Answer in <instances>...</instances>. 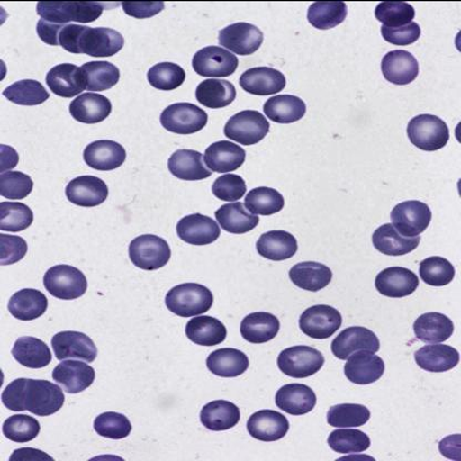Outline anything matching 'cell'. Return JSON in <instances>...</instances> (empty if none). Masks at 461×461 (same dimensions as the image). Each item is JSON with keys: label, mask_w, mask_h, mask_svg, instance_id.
I'll list each match as a JSON object with an SVG mask.
<instances>
[{"label": "cell", "mask_w": 461, "mask_h": 461, "mask_svg": "<svg viewBox=\"0 0 461 461\" xmlns=\"http://www.w3.org/2000/svg\"><path fill=\"white\" fill-rule=\"evenodd\" d=\"M2 402L9 411H28L33 415L45 417L61 410L65 395L59 386L50 382L18 378L5 388Z\"/></svg>", "instance_id": "6da1fadb"}, {"label": "cell", "mask_w": 461, "mask_h": 461, "mask_svg": "<svg viewBox=\"0 0 461 461\" xmlns=\"http://www.w3.org/2000/svg\"><path fill=\"white\" fill-rule=\"evenodd\" d=\"M58 45L71 54L113 57L124 46V38L112 28H91L67 23L58 35Z\"/></svg>", "instance_id": "7a4b0ae2"}, {"label": "cell", "mask_w": 461, "mask_h": 461, "mask_svg": "<svg viewBox=\"0 0 461 461\" xmlns=\"http://www.w3.org/2000/svg\"><path fill=\"white\" fill-rule=\"evenodd\" d=\"M213 293L198 283H185L167 293V310L180 317H194L206 313L212 307Z\"/></svg>", "instance_id": "3957f363"}, {"label": "cell", "mask_w": 461, "mask_h": 461, "mask_svg": "<svg viewBox=\"0 0 461 461\" xmlns=\"http://www.w3.org/2000/svg\"><path fill=\"white\" fill-rule=\"evenodd\" d=\"M407 136L422 151L434 152L446 147L450 134L448 126L437 115L420 114L408 123Z\"/></svg>", "instance_id": "277c9868"}, {"label": "cell", "mask_w": 461, "mask_h": 461, "mask_svg": "<svg viewBox=\"0 0 461 461\" xmlns=\"http://www.w3.org/2000/svg\"><path fill=\"white\" fill-rule=\"evenodd\" d=\"M104 4L101 3H38L37 14L42 21L60 23L76 22L89 23L103 14Z\"/></svg>", "instance_id": "5b68a950"}, {"label": "cell", "mask_w": 461, "mask_h": 461, "mask_svg": "<svg viewBox=\"0 0 461 461\" xmlns=\"http://www.w3.org/2000/svg\"><path fill=\"white\" fill-rule=\"evenodd\" d=\"M129 258L144 271H156L166 267L171 258L169 244L153 234L140 235L129 245Z\"/></svg>", "instance_id": "8992f818"}, {"label": "cell", "mask_w": 461, "mask_h": 461, "mask_svg": "<svg viewBox=\"0 0 461 461\" xmlns=\"http://www.w3.org/2000/svg\"><path fill=\"white\" fill-rule=\"evenodd\" d=\"M43 285L56 299L71 301L79 299L88 288L85 274L71 266H56L43 276Z\"/></svg>", "instance_id": "52a82bcc"}, {"label": "cell", "mask_w": 461, "mask_h": 461, "mask_svg": "<svg viewBox=\"0 0 461 461\" xmlns=\"http://www.w3.org/2000/svg\"><path fill=\"white\" fill-rule=\"evenodd\" d=\"M270 132V122L256 110H244L229 119L224 127L225 137L242 146L261 142Z\"/></svg>", "instance_id": "ba28073f"}, {"label": "cell", "mask_w": 461, "mask_h": 461, "mask_svg": "<svg viewBox=\"0 0 461 461\" xmlns=\"http://www.w3.org/2000/svg\"><path fill=\"white\" fill-rule=\"evenodd\" d=\"M323 354L311 346H293L282 350L277 358V366L286 376L307 378L319 373L323 367Z\"/></svg>", "instance_id": "9c48e42d"}, {"label": "cell", "mask_w": 461, "mask_h": 461, "mask_svg": "<svg viewBox=\"0 0 461 461\" xmlns=\"http://www.w3.org/2000/svg\"><path fill=\"white\" fill-rule=\"evenodd\" d=\"M432 213L429 206L420 201H405L392 211L393 227L406 238L420 237L429 229Z\"/></svg>", "instance_id": "30bf717a"}, {"label": "cell", "mask_w": 461, "mask_h": 461, "mask_svg": "<svg viewBox=\"0 0 461 461\" xmlns=\"http://www.w3.org/2000/svg\"><path fill=\"white\" fill-rule=\"evenodd\" d=\"M162 127L176 134H194L208 123V113L195 104L179 103L169 105L161 113Z\"/></svg>", "instance_id": "8fae6325"}, {"label": "cell", "mask_w": 461, "mask_h": 461, "mask_svg": "<svg viewBox=\"0 0 461 461\" xmlns=\"http://www.w3.org/2000/svg\"><path fill=\"white\" fill-rule=\"evenodd\" d=\"M238 66V57L218 46L202 48L192 59V67L196 74L211 78H224L233 75Z\"/></svg>", "instance_id": "7c38bea8"}, {"label": "cell", "mask_w": 461, "mask_h": 461, "mask_svg": "<svg viewBox=\"0 0 461 461\" xmlns=\"http://www.w3.org/2000/svg\"><path fill=\"white\" fill-rule=\"evenodd\" d=\"M342 323V315L329 305L312 306L300 317V329L303 333L315 339L331 338Z\"/></svg>", "instance_id": "4fadbf2b"}, {"label": "cell", "mask_w": 461, "mask_h": 461, "mask_svg": "<svg viewBox=\"0 0 461 461\" xmlns=\"http://www.w3.org/2000/svg\"><path fill=\"white\" fill-rule=\"evenodd\" d=\"M263 41V32L249 23H233L219 32L220 45L240 56L253 55Z\"/></svg>", "instance_id": "5bb4252c"}, {"label": "cell", "mask_w": 461, "mask_h": 461, "mask_svg": "<svg viewBox=\"0 0 461 461\" xmlns=\"http://www.w3.org/2000/svg\"><path fill=\"white\" fill-rule=\"evenodd\" d=\"M58 360L80 359L93 363L98 355L94 340L80 331H60L51 339Z\"/></svg>", "instance_id": "9a60e30c"}, {"label": "cell", "mask_w": 461, "mask_h": 461, "mask_svg": "<svg viewBox=\"0 0 461 461\" xmlns=\"http://www.w3.org/2000/svg\"><path fill=\"white\" fill-rule=\"evenodd\" d=\"M381 343L376 334L362 326L346 329L331 342V352L340 360H346L360 350L377 353Z\"/></svg>", "instance_id": "2e32d148"}, {"label": "cell", "mask_w": 461, "mask_h": 461, "mask_svg": "<svg viewBox=\"0 0 461 461\" xmlns=\"http://www.w3.org/2000/svg\"><path fill=\"white\" fill-rule=\"evenodd\" d=\"M375 286L384 296L402 299L415 293L420 286V280L416 274L408 268L393 267L378 273Z\"/></svg>", "instance_id": "e0dca14e"}, {"label": "cell", "mask_w": 461, "mask_h": 461, "mask_svg": "<svg viewBox=\"0 0 461 461\" xmlns=\"http://www.w3.org/2000/svg\"><path fill=\"white\" fill-rule=\"evenodd\" d=\"M109 189L104 181L94 176H83L71 180L66 186L67 199L83 208H95L107 200Z\"/></svg>", "instance_id": "ac0fdd59"}, {"label": "cell", "mask_w": 461, "mask_h": 461, "mask_svg": "<svg viewBox=\"0 0 461 461\" xmlns=\"http://www.w3.org/2000/svg\"><path fill=\"white\" fill-rule=\"evenodd\" d=\"M348 359L344 367L345 376L357 385H369L377 382L385 372L384 360L368 350L354 353Z\"/></svg>", "instance_id": "d6986e66"}, {"label": "cell", "mask_w": 461, "mask_h": 461, "mask_svg": "<svg viewBox=\"0 0 461 461\" xmlns=\"http://www.w3.org/2000/svg\"><path fill=\"white\" fill-rule=\"evenodd\" d=\"M176 233L182 241L202 247L214 243L220 238L221 230L210 216L195 213L186 215L179 221Z\"/></svg>", "instance_id": "ffe728a7"}, {"label": "cell", "mask_w": 461, "mask_h": 461, "mask_svg": "<svg viewBox=\"0 0 461 461\" xmlns=\"http://www.w3.org/2000/svg\"><path fill=\"white\" fill-rule=\"evenodd\" d=\"M240 86L254 95H272L281 93L286 86L285 76L270 67H256L240 77Z\"/></svg>", "instance_id": "44dd1931"}, {"label": "cell", "mask_w": 461, "mask_h": 461, "mask_svg": "<svg viewBox=\"0 0 461 461\" xmlns=\"http://www.w3.org/2000/svg\"><path fill=\"white\" fill-rule=\"evenodd\" d=\"M247 427L253 438L271 443L285 438L290 429V422L281 412L264 410L254 412L249 418Z\"/></svg>", "instance_id": "7402d4cb"}, {"label": "cell", "mask_w": 461, "mask_h": 461, "mask_svg": "<svg viewBox=\"0 0 461 461\" xmlns=\"http://www.w3.org/2000/svg\"><path fill=\"white\" fill-rule=\"evenodd\" d=\"M46 84L61 98H74L86 90V81L80 67L72 64L57 65L48 72Z\"/></svg>", "instance_id": "603a6c76"}, {"label": "cell", "mask_w": 461, "mask_h": 461, "mask_svg": "<svg viewBox=\"0 0 461 461\" xmlns=\"http://www.w3.org/2000/svg\"><path fill=\"white\" fill-rule=\"evenodd\" d=\"M52 378L68 393H79L93 385L95 372L78 360H62L52 372Z\"/></svg>", "instance_id": "cb8c5ba5"}, {"label": "cell", "mask_w": 461, "mask_h": 461, "mask_svg": "<svg viewBox=\"0 0 461 461\" xmlns=\"http://www.w3.org/2000/svg\"><path fill=\"white\" fill-rule=\"evenodd\" d=\"M382 72L388 83L406 86L416 80L420 74V65L411 52L393 50L383 58Z\"/></svg>", "instance_id": "d4e9b609"}, {"label": "cell", "mask_w": 461, "mask_h": 461, "mask_svg": "<svg viewBox=\"0 0 461 461\" xmlns=\"http://www.w3.org/2000/svg\"><path fill=\"white\" fill-rule=\"evenodd\" d=\"M127 152L122 144L112 140H98L88 144L84 151V160L91 169L113 171L126 161Z\"/></svg>", "instance_id": "484cf974"}, {"label": "cell", "mask_w": 461, "mask_h": 461, "mask_svg": "<svg viewBox=\"0 0 461 461\" xmlns=\"http://www.w3.org/2000/svg\"><path fill=\"white\" fill-rule=\"evenodd\" d=\"M276 406L293 416L309 414L317 402L313 389L303 384H287L278 389L276 396Z\"/></svg>", "instance_id": "4316f807"}, {"label": "cell", "mask_w": 461, "mask_h": 461, "mask_svg": "<svg viewBox=\"0 0 461 461\" xmlns=\"http://www.w3.org/2000/svg\"><path fill=\"white\" fill-rule=\"evenodd\" d=\"M71 117L81 123L95 124L104 122L113 112L112 101L98 94H83L69 105Z\"/></svg>", "instance_id": "83f0119b"}, {"label": "cell", "mask_w": 461, "mask_h": 461, "mask_svg": "<svg viewBox=\"0 0 461 461\" xmlns=\"http://www.w3.org/2000/svg\"><path fill=\"white\" fill-rule=\"evenodd\" d=\"M247 153L243 148L230 141H219L206 149L204 161L211 171L228 173L240 169Z\"/></svg>", "instance_id": "f1b7e54d"}, {"label": "cell", "mask_w": 461, "mask_h": 461, "mask_svg": "<svg viewBox=\"0 0 461 461\" xmlns=\"http://www.w3.org/2000/svg\"><path fill=\"white\" fill-rule=\"evenodd\" d=\"M459 352L449 345H427L415 353V360L421 369L430 373H444L459 364Z\"/></svg>", "instance_id": "f546056e"}, {"label": "cell", "mask_w": 461, "mask_h": 461, "mask_svg": "<svg viewBox=\"0 0 461 461\" xmlns=\"http://www.w3.org/2000/svg\"><path fill=\"white\" fill-rule=\"evenodd\" d=\"M167 167L172 176L185 181L208 179L212 172L204 165V157L194 150H177L169 158Z\"/></svg>", "instance_id": "4dcf8cb0"}, {"label": "cell", "mask_w": 461, "mask_h": 461, "mask_svg": "<svg viewBox=\"0 0 461 461\" xmlns=\"http://www.w3.org/2000/svg\"><path fill=\"white\" fill-rule=\"evenodd\" d=\"M259 256L271 261H285L295 256L297 240L285 230H270L261 235L257 242Z\"/></svg>", "instance_id": "1f68e13d"}, {"label": "cell", "mask_w": 461, "mask_h": 461, "mask_svg": "<svg viewBox=\"0 0 461 461\" xmlns=\"http://www.w3.org/2000/svg\"><path fill=\"white\" fill-rule=\"evenodd\" d=\"M281 324L276 315L267 312L245 316L241 323L242 338L249 343L264 344L270 342L280 331Z\"/></svg>", "instance_id": "d6a6232c"}, {"label": "cell", "mask_w": 461, "mask_h": 461, "mask_svg": "<svg viewBox=\"0 0 461 461\" xmlns=\"http://www.w3.org/2000/svg\"><path fill=\"white\" fill-rule=\"evenodd\" d=\"M372 240L378 252L388 257H401L415 251L421 239L402 237L393 224H384L375 230Z\"/></svg>", "instance_id": "836d02e7"}, {"label": "cell", "mask_w": 461, "mask_h": 461, "mask_svg": "<svg viewBox=\"0 0 461 461\" xmlns=\"http://www.w3.org/2000/svg\"><path fill=\"white\" fill-rule=\"evenodd\" d=\"M185 334L191 342L210 348L222 344L227 339L228 330L222 321L215 317L195 316L186 324Z\"/></svg>", "instance_id": "e575fe53"}, {"label": "cell", "mask_w": 461, "mask_h": 461, "mask_svg": "<svg viewBox=\"0 0 461 461\" xmlns=\"http://www.w3.org/2000/svg\"><path fill=\"white\" fill-rule=\"evenodd\" d=\"M293 285L309 292L323 290L331 282L333 273L325 264L302 262L293 267L288 273Z\"/></svg>", "instance_id": "d590c367"}, {"label": "cell", "mask_w": 461, "mask_h": 461, "mask_svg": "<svg viewBox=\"0 0 461 461\" xmlns=\"http://www.w3.org/2000/svg\"><path fill=\"white\" fill-rule=\"evenodd\" d=\"M455 326L453 321L441 313L422 314L415 321L416 338L424 343H443L453 336Z\"/></svg>", "instance_id": "8d00e7d4"}, {"label": "cell", "mask_w": 461, "mask_h": 461, "mask_svg": "<svg viewBox=\"0 0 461 461\" xmlns=\"http://www.w3.org/2000/svg\"><path fill=\"white\" fill-rule=\"evenodd\" d=\"M249 357L241 350L222 348L214 350L206 359V367L219 377L233 378L248 371Z\"/></svg>", "instance_id": "74e56055"}, {"label": "cell", "mask_w": 461, "mask_h": 461, "mask_svg": "<svg viewBox=\"0 0 461 461\" xmlns=\"http://www.w3.org/2000/svg\"><path fill=\"white\" fill-rule=\"evenodd\" d=\"M241 418L240 408L228 401H213L202 408V425L212 431H224L237 426Z\"/></svg>", "instance_id": "f35d334b"}, {"label": "cell", "mask_w": 461, "mask_h": 461, "mask_svg": "<svg viewBox=\"0 0 461 461\" xmlns=\"http://www.w3.org/2000/svg\"><path fill=\"white\" fill-rule=\"evenodd\" d=\"M48 300L45 294L33 288L14 293L8 303L9 313L17 320L33 321L46 313Z\"/></svg>", "instance_id": "ab89813d"}, {"label": "cell", "mask_w": 461, "mask_h": 461, "mask_svg": "<svg viewBox=\"0 0 461 461\" xmlns=\"http://www.w3.org/2000/svg\"><path fill=\"white\" fill-rule=\"evenodd\" d=\"M12 354L23 366L40 369L51 363L52 355L45 342L31 336H23L14 344Z\"/></svg>", "instance_id": "60d3db41"}, {"label": "cell", "mask_w": 461, "mask_h": 461, "mask_svg": "<svg viewBox=\"0 0 461 461\" xmlns=\"http://www.w3.org/2000/svg\"><path fill=\"white\" fill-rule=\"evenodd\" d=\"M263 109L272 122L285 124L300 122L306 113L304 101L291 95H280L268 99Z\"/></svg>", "instance_id": "b9f144b4"}, {"label": "cell", "mask_w": 461, "mask_h": 461, "mask_svg": "<svg viewBox=\"0 0 461 461\" xmlns=\"http://www.w3.org/2000/svg\"><path fill=\"white\" fill-rule=\"evenodd\" d=\"M215 219L224 230L232 234L251 232L259 223L258 216L249 213L241 202L221 206L215 212Z\"/></svg>", "instance_id": "7bdbcfd3"}, {"label": "cell", "mask_w": 461, "mask_h": 461, "mask_svg": "<svg viewBox=\"0 0 461 461\" xmlns=\"http://www.w3.org/2000/svg\"><path fill=\"white\" fill-rule=\"evenodd\" d=\"M195 97L204 107L221 109L233 103L237 98V89L228 80L208 79L198 86Z\"/></svg>", "instance_id": "ee69618b"}, {"label": "cell", "mask_w": 461, "mask_h": 461, "mask_svg": "<svg viewBox=\"0 0 461 461\" xmlns=\"http://www.w3.org/2000/svg\"><path fill=\"white\" fill-rule=\"evenodd\" d=\"M81 70L84 72L86 90L105 91L112 89L120 80L118 67L108 61L86 62Z\"/></svg>", "instance_id": "f6af8a7d"}, {"label": "cell", "mask_w": 461, "mask_h": 461, "mask_svg": "<svg viewBox=\"0 0 461 461\" xmlns=\"http://www.w3.org/2000/svg\"><path fill=\"white\" fill-rule=\"evenodd\" d=\"M348 16V6L343 2L314 3L307 12V19L312 26L320 31L338 27Z\"/></svg>", "instance_id": "bcb514c9"}, {"label": "cell", "mask_w": 461, "mask_h": 461, "mask_svg": "<svg viewBox=\"0 0 461 461\" xmlns=\"http://www.w3.org/2000/svg\"><path fill=\"white\" fill-rule=\"evenodd\" d=\"M245 206L256 215H273L285 208V201L280 192L272 187L259 186L245 196Z\"/></svg>", "instance_id": "7dc6e473"}, {"label": "cell", "mask_w": 461, "mask_h": 461, "mask_svg": "<svg viewBox=\"0 0 461 461\" xmlns=\"http://www.w3.org/2000/svg\"><path fill=\"white\" fill-rule=\"evenodd\" d=\"M4 97L19 105H38L50 98V93L40 81L26 79L18 81L4 90Z\"/></svg>", "instance_id": "c3c4849f"}, {"label": "cell", "mask_w": 461, "mask_h": 461, "mask_svg": "<svg viewBox=\"0 0 461 461\" xmlns=\"http://www.w3.org/2000/svg\"><path fill=\"white\" fill-rule=\"evenodd\" d=\"M371 420V411L359 403H340L330 408L328 422L336 429L364 426Z\"/></svg>", "instance_id": "681fc988"}, {"label": "cell", "mask_w": 461, "mask_h": 461, "mask_svg": "<svg viewBox=\"0 0 461 461\" xmlns=\"http://www.w3.org/2000/svg\"><path fill=\"white\" fill-rule=\"evenodd\" d=\"M33 222L31 208L18 202H2L0 203V230L6 232H22Z\"/></svg>", "instance_id": "f907efd6"}, {"label": "cell", "mask_w": 461, "mask_h": 461, "mask_svg": "<svg viewBox=\"0 0 461 461\" xmlns=\"http://www.w3.org/2000/svg\"><path fill=\"white\" fill-rule=\"evenodd\" d=\"M455 267L448 259L441 257H430L420 264L421 280L430 286H446L455 278Z\"/></svg>", "instance_id": "816d5d0a"}, {"label": "cell", "mask_w": 461, "mask_h": 461, "mask_svg": "<svg viewBox=\"0 0 461 461\" xmlns=\"http://www.w3.org/2000/svg\"><path fill=\"white\" fill-rule=\"evenodd\" d=\"M328 443L336 453L358 454L371 447V438L360 430L338 429L330 432Z\"/></svg>", "instance_id": "f5cc1de1"}, {"label": "cell", "mask_w": 461, "mask_h": 461, "mask_svg": "<svg viewBox=\"0 0 461 461\" xmlns=\"http://www.w3.org/2000/svg\"><path fill=\"white\" fill-rule=\"evenodd\" d=\"M185 80V71L172 62H160L148 71V81L153 88L171 91L179 88Z\"/></svg>", "instance_id": "db71d44e"}, {"label": "cell", "mask_w": 461, "mask_h": 461, "mask_svg": "<svg viewBox=\"0 0 461 461\" xmlns=\"http://www.w3.org/2000/svg\"><path fill=\"white\" fill-rule=\"evenodd\" d=\"M41 432V424L36 418L27 415L9 417L3 425V434L14 443H28L36 438Z\"/></svg>", "instance_id": "11a10c76"}, {"label": "cell", "mask_w": 461, "mask_h": 461, "mask_svg": "<svg viewBox=\"0 0 461 461\" xmlns=\"http://www.w3.org/2000/svg\"><path fill=\"white\" fill-rule=\"evenodd\" d=\"M415 9L408 3H381L375 9V17L384 26L397 28L408 25L415 18Z\"/></svg>", "instance_id": "9f6ffc18"}, {"label": "cell", "mask_w": 461, "mask_h": 461, "mask_svg": "<svg viewBox=\"0 0 461 461\" xmlns=\"http://www.w3.org/2000/svg\"><path fill=\"white\" fill-rule=\"evenodd\" d=\"M94 429L104 438L119 440L127 438L132 430V425L126 416L119 412L108 411L95 418Z\"/></svg>", "instance_id": "6f0895ef"}, {"label": "cell", "mask_w": 461, "mask_h": 461, "mask_svg": "<svg viewBox=\"0 0 461 461\" xmlns=\"http://www.w3.org/2000/svg\"><path fill=\"white\" fill-rule=\"evenodd\" d=\"M32 177L23 172L9 171L0 176V194L9 200H23L32 194Z\"/></svg>", "instance_id": "680465c9"}, {"label": "cell", "mask_w": 461, "mask_h": 461, "mask_svg": "<svg viewBox=\"0 0 461 461\" xmlns=\"http://www.w3.org/2000/svg\"><path fill=\"white\" fill-rule=\"evenodd\" d=\"M212 192L215 198L225 202L241 200L247 194V184L237 175H224L215 180Z\"/></svg>", "instance_id": "91938a15"}, {"label": "cell", "mask_w": 461, "mask_h": 461, "mask_svg": "<svg viewBox=\"0 0 461 461\" xmlns=\"http://www.w3.org/2000/svg\"><path fill=\"white\" fill-rule=\"evenodd\" d=\"M382 36L387 42L395 46H410L415 43L421 35L420 26L417 23H408L406 26L389 28L383 26Z\"/></svg>", "instance_id": "94428289"}, {"label": "cell", "mask_w": 461, "mask_h": 461, "mask_svg": "<svg viewBox=\"0 0 461 461\" xmlns=\"http://www.w3.org/2000/svg\"><path fill=\"white\" fill-rule=\"evenodd\" d=\"M0 239H2L0 240L2 242V256H0L2 266H11L25 258L28 251L25 240L4 233L0 235Z\"/></svg>", "instance_id": "6125c7cd"}, {"label": "cell", "mask_w": 461, "mask_h": 461, "mask_svg": "<svg viewBox=\"0 0 461 461\" xmlns=\"http://www.w3.org/2000/svg\"><path fill=\"white\" fill-rule=\"evenodd\" d=\"M123 12L137 19L156 16L165 9V3H123Z\"/></svg>", "instance_id": "be15d7a7"}, {"label": "cell", "mask_w": 461, "mask_h": 461, "mask_svg": "<svg viewBox=\"0 0 461 461\" xmlns=\"http://www.w3.org/2000/svg\"><path fill=\"white\" fill-rule=\"evenodd\" d=\"M62 27L64 25H60V23H48L41 19L37 23L38 36L47 45L59 46L58 45V35H59Z\"/></svg>", "instance_id": "e7e4bbea"}, {"label": "cell", "mask_w": 461, "mask_h": 461, "mask_svg": "<svg viewBox=\"0 0 461 461\" xmlns=\"http://www.w3.org/2000/svg\"><path fill=\"white\" fill-rule=\"evenodd\" d=\"M14 459L19 460H52L50 456H48L46 454H43L41 450L32 449V448H23L14 450V453L13 454L11 461Z\"/></svg>", "instance_id": "03108f58"}]
</instances>
